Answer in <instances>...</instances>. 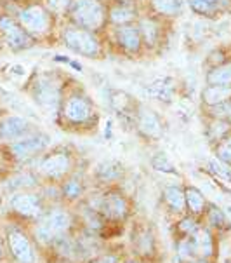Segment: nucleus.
<instances>
[{"label":"nucleus","instance_id":"nucleus-1","mask_svg":"<svg viewBox=\"0 0 231 263\" xmlns=\"http://www.w3.org/2000/svg\"><path fill=\"white\" fill-rule=\"evenodd\" d=\"M70 16L75 25L83 30H99L106 20L104 7L99 0H72Z\"/></svg>","mask_w":231,"mask_h":263},{"label":"nucleus","instance_id":"nucleus-2","mask_svg":"<svg viewBox=\"0 0 231 263\" xmlns=\"http://www.w3.org/2000/svg\"><path fill=\"white\" fill-rule=\"evenodd\" d=\"M66 47L73 52L87 58H94L99 54V42L89 30L83 28H66L63 33Z\"/></svg>","mask_w":231,"mask_h":263},{"label":"nucleus","instance_id":"nucleus-3","mask_svg":"<svg viewBox=\"0 0 231 263\" xmlns=\"http://www.w3.org/2000/svg\"><path fill=\"white\" fill-rule=\"evenodd\" d=\"M0 33L12 51H23V49L32 47L33 44L32 35L11 16H0Z\"/></svg>","mask_w":231,"mask_h":263},{"label":"nucleus","instance_id":"nucleus-4","mask_svg":"<svg viewBox=\"0 0 231 263\" xmlns=\"http://www.w3.org/2000/svg\"><path fill=\"white\" fill-rule=\"evenodd\" d=\"M19 20V25L28 32L30 35H42L49 30V25H51V20H49L47 11L42 6H28L25 7L23 11L17 16Z\"/></svg>","mask_w":231,"mask_h":263},{"label":"nucleus","instance_id":"nucleus-5","mask_svg":"<svg viewBox=\"0 0 231 263\" xmlns=\"http://www.w3.org/2000/svg\"><path fill=\"white\" fill-rule=\"evenodd\" d=\"M47 145H49V138L46 135L25 136L11 145V154L17 160H26L33 157L35 154H38V152H42Z\"/></svg>","mask_w":231,"mask_h":263},{"label":"nucleus","instance_id":"nucleus-6","mask_svg":"<svg viewBox=\"0 0 231 263\" xmlns=\"http://www.w3.org/2000/svg\"><path fill=\"white\" fill-rule=\"evenodd\" d=\"M33 100L44 108H54L59 101V86L49 79H38L32 89Z\"/></svg>","mask_w":231,"mask_h":263},{"label":"nucleus","instance_id":"nucleus-7","mask_svg":"<svg viewBox=\"0 0 231 263\" xmlns=\"http://www.w3.org/2000/svg\"><path fill=\"white\" fill-rule=\"evenodd\" d=\"M63 114L70 122H75V124L86 122V120H89V117L92 115V105L86 96L75 95L66 100Z\"/></svg>","mask_w":231,"mask_h":263},{"label":"nucleus","instance_id":"nucleus-8","mask_svg":"<svg viewBox=\"0 0 231 263\" xmlns=\"http://www.w3.org/2000/svg\"><path fill=\"white\" fill-rule=\"evenodd\" d=\"M9 248L12 256L19 263H35V253L28 237L19 230L9 232Z\"/></svg>","mask_w":231,"mask_h":263},{"label":"nucleus","instance_id":"nucleus-9","mask_svg":"<svg viewBox=\"0 0 231 263\" xmlns=\"http://www.w3.org/2000/svg\"><path fill=\"white\" fill-rule=\"evenodd\" d=\"M30 133V122L23 117L11 115L0 122V138L2 140H19Z\"/></svg>","mask_w":231,"mask_h":263},{"label":"nucleus","instance_id":"nucleus-10","mask_svg":"<svg viewBox=\"0 0 231 263\" xmlns=\"http://www.w3.org/2000/svg\"><path fill=\"white\" fill-rule=\"evenodd\" d=\"M70 166H72V160H70L68 154L65 152H57V154L49 155L42 160L40 164V171L49 178H59L65 173H68Z\"/></svg>","mask_w":231,"mask_h":263},{"label":"nucleus","instance_id":"nucleus-11","mask_svg":"<svg viewBox=\"0 0 231 263\" xmlns=\"http://www.w3.org/2000/svg\"><path fill=\"white\" fill-rule=\"evenodd\" d=\"M11 208L23 216H38L42 211V204L33 194H16L11 199Z\"/></svg>","mask_w":231,"mask_h":263},{"label":"nucleus","instance_id":"nucleus-12","mask_svg":"<svg viewBox=\"0 0 231 263\" xmlns=\"http://www.w3.org/2000/svg\"><path fill=\"white\" fill-rule=\"evenodd\" d=\"M99 209L110 218H122L127 213V202L120 194H106L99 200Z\"/></svg>","mask_w":231,"mask_h":263},{"label":"nucleus","instance_id":"nucleus-13","mask_svg":"<svg viewBox=\"0 0 231 263\" xmlns=\"http://www.w3.org/2000/svg\"><path fill=\"white\" fill-rule=\"evenodd\" d=\"M231 98V86L228 84H208V86L202 91L203 103L208 106H217L229 101Z\"/></svg>","mask_w":231,"mask_h":263},{"label":"nucleus","instance_id":"nucleus-14","mask_svg":"<svg viewBox=\"0 0 231 263\" xmlns=\"http://www.w3.org/2000/svg\"><path fill=\"white\" fill-rule=\"evenodd\" d=\"M137 126L146 136L158 138L162 135V124H160L158 115L150 108H141L137 115Z\"/></svg>","mask_w":231,"mask_h":263},{"label":"nucleus","instance_id":"nucleus-15","mask_svg":"<svg viewBox=\"0 0 231 263\" xmlns=\"http://www.w3.org/2000/svg\"><path fill=\"white\" fill-rule=\"evenodd\" d=\"M70 223H72V220H70L68 213L63 211V209H54V211L49 213L42 225L56 237V235H59V234H63V232L68 230Z\"/></svg>","mask_w":231,"mask_h":263},{"label":"nucleus","instance_id":"nucleus-16","mask_svg":"<svg viewBox=\"0 0 231 263\" xmlns=\"http://www.w3.org/2000/svg\"><path fill=\"white\" fill-rule=\"evenodd\" d=\"M188 4L200 16H216L229 6L231 0H188Z\"/></svg>","mask_w":231,"mask_h":263},{"label":"nucleus","instance_id":"nucleus-17","mask_svg":"<svg viewBox=\"0 0 231 263\" xmlns=\"http://www.w3.org/2000/svg\"><path fill=\"white\" fill-rule=\"evenodd\" d=\"M117 37H118L120 46L123 49H127V51H131V52L139 51V47H141L139 28H136V26H132V25H122L117 32Z\"/></svg>","mask_w":231,"mask_h":263},{"label":"nucleus","instance_id":"nucleus-18","mask_svg":"<svg viewBox=\"0 0 231 263\" xmlns=\"http://www.w3.org/2000/svg\"><path fill=\"white\" fill-rule=\"evenodd\" d=\"M139 32H141V37L144 39V42L148 44V46H155V44L158 42L160 28L153 20H150V17H144V20L141 21Z\"/></svg>","mask_w":231,"mask_h":263},{"label":"nucleus","instance_id":"nucleus-19","mask_svg":"<svg viewBox=\"0 0 231 263\" xmlns=\"http://www.w3.org/2000/svg\"><path fill=\"white\" fill-rule=\"evenodd\" d=\"M195 244V251L202 256H211L212 255V237L207 230H200L197 232V235L193 237Z\"/></svg>","mask_w":231,"mask_h":263},{"label":"nucleus","instance_id":"nucleus-20","mask_svg":"<svg viewBox=\"0 0 231 263\" xmlns=\"http://www.w3.org/2000/svg\"><path fill=\"white\" fill-rule=\"evenodd\" d=\"M208 84H231V63H226L223 66H216L207 75Z\"/></svg>","mask_w":231,"mask_h":263},{"label":"nucleus","instance_id":"nucleus-21","mask_svg":"<svg viewBox=\"0 0 231 263\" xmlns=\"http://www.w3.org/2000/svg\"><path fill=\"white\" fill-rule=\"evenodd\" d=\"M153 7L160 14L167 16H177L181 12L179 0H153Z\"/></svg>","mask_w":231,"mask_h":263},{"label":"nucleus","instance_id":"nucleus-22","mask_svg":"<svg viewBox=\"0 0 231 263\" xmlns=\"http://www.w3.org/2000/svg\"><path fill=\"white\" fill-rule=\"evenodd\" d=\"M110 20H112L115 25H120V26L127 25L129 21L134 20V11L125 6H117L110 11Z\"/></svg>","mask_w":231,"mask_h":263},{"label":"nucleus","instance_id":"nucleus-23","mask_svg":"<svg viewBox=\"0 0 231 263\" xmlns=\"http://www.w3.org/2000/svg\"><path fill=\"white\" fill-rule=\"evenodd\" d=\"M184 199H186V206L192 209L193 213H200L203 209V195L198 189L190 186V189L184 192Z\"/></svg>","mask_w":231,"mask_h":263},{"label":"nucleus","instance_id":"nucleus-24","mask_svg":"<svg viewBox=\"0 0 231 263\" xmlns=\"http://www.w3.org/2000/svg\"><path fill=\"white\" fill-rule=\"evenodd\" d=\"M165 200L169 202V206L176 209V211H181L186 204L184 194L177 186H169V189H165Z\"/></svg>","mask_w":231,"mask_h":263},{"label":"nucleus","instance_id":"nucleus-25","mask_svg":"<svg viewBox=\"0 0 231 263\" xmlns=\"http://www.w3.org/2000/svg\"><path fill=\"white\" fill-rule=\"evenodd\" d=\"M148 92L152 95L155 100H165L169 101L172 98V84L165 82H155L148 87Z\"/></svg>","mask_w":231,"mask_h":263},{"label":"nucleus","instance_id":"nucleus-26","mask_svg":"<svg viewBox=\"0 0 231 263\" xmlns=\"http://www.w3.org/2000/svg\"><path fill=\"white\" fill-rule=\"evenodd\" d=\"M208 167H211V171L214 173L219 180L231 181V169L228 166H224V164H221L219 160H211V162H208Z\"/></svg>","mask_w":231,"mask_h":263},{"label":"nucleus","instance_id":"nucleus-27","mask_svg":"<svg viewBox=\"0 0 231 263\" xmlns=\"http://www.w3.org/2000/svg\"><path fill=\"white\" fill-rule=\"evenodd\" d=\"M217 159L226 164H231V136L224 138L221 145L217 146Z\"/></svg>","mask_w":231,"mask_h":263},{"label":"nucleus","instance_id":"nucleus-28","mask_svg":"<svg viewBox=\"0 0 231 263\" xmlns=\"http://www.w3.org/2000/svg\"><path fill=\"white\" fill-rule=\"evenodd\" d=\"M153 167H155V169H158V171L174 173V169H172V164L167 160L165 154H158L157 157L153 159Z\"/></svg>","mask_w":231,"mask_h":263},{"label":"nucleus","instance_id":"nucleus-29","mask_svg":"<svg viewBox=\"0 0 231 263\" xmlns=\"http://www.w3.org/2000/svg\"><path fill=\"white\" fill-rule=\"evenodd\" d=\"M63 190H65V195H68L70 199H75L82 194V185H80L77 180H70V181H66Z\"/></svg>","mask_w":231,"mask_h":263},{"label":"nucleus","instance_id":"nucleus-30","mask_svg":"<svg viewBox=\"0 0 231 263\" xmlns=\"http://www.w3.org/2000/svg\"><path fill=\"white\" fill-rule=\"evenodd\" d=\"M120 171H122V169L118 167V164H115V166L108 164L106 167H99V175L103 176L104 180H110V178H117L120 175Z\"/></svg>","mask_w":231,"mask_h":263},{"label":"nucleus","instance_id":"nucleus-31","mask_svg":"<svg viewBox=\"0 0 231 263\" xmlns=\"http://www.w3.org/2000/svg\"><path fill=\"white\" fill-rule=\"evenodd\" d=\"M72 0H47V6L52 9V11H65L66 7H70Z\"/></svg>","mask_w":231,"mask_h":263},{"label":"nucleus","instance_id":"nucleus-32","mask_svg":"<svg viewBox=\"0 0 231 263\" xmlns=\"http://www.w3.org/2000/svg\"><path fill=\"white\" fill-rule=\"evenodd\" d=\"M223 221H224L223 213L217 211L216 208H212V211H211V223H212V225H221Z\"/></svg>","mask_w":231,"mask_h":263},{"label":"nucleus","instance_id":"nucleus-33","mask_svg":"<svg viewBox=\"0 0 231 263\" xmlns=\"http://www.w3.org/2000/svg\"><path fill=\"white\" fill-rule=\"evenodd\" d=\"M181 227H183V230L186 232V234H190V232H193V230H195V225H193V221H192V220H184V221H183V225H181Z\"/></svg>","mask_w":231,"mask_h":263},{"label":"nucleus","instance_id":"nucleus-34","mask_svg":"<svg viewBox=\"0 0 231 263\" xmlns=\"http://www.w3.org/2000/svg\"><path fill=\"white\" fill-rule=\"evenodd\" d=\"M96 263H115V258L113 256H104L101 260H97Z\"/></svg>","mask_w":231,"mask_h":263},{"label":"nucleus","instance_id":"nucleus-35","mask_svg":"<svg viewBox=\"0 0 231 263\" xmlns=\"http://www.w3.org/2000/svg\"><path fill=\"white\" fill-rule=\"evenodd\" d=\"M228 215L231 216V208H228Z\"/></svg>","mask_w":231,"mask_h":263},{"label":"nucleus","instance_id":"nucleus-36","mask_svg":"<svg viewBox=\"0 0 231 263\" xmlns=\"http://www.w3.org/2000/svg\"><path fill=\"white\" fill-rule=\"evenodd\" d=\"M228 117H229V120H231V110H229V114H228Z\"/></svg>","mask_w":231,"mask_h":263},{"label":"nucleus","instance_id":"nucleus-37","mask_svg":"<svg viewBox=\"0 0 231 263\" xmlns=\"http://www.w3.org/2000/svg\"><path fill=\"white\" fill-rule=\"evenodd\" d=\"M195 263H207V261H195Z\"/></svg>","mask_w":231,"mask_h":263},{"label":"nucleus","instance_id":"nucleus-38","mask_svg":"<svg viewBox=\"0 0 231 263\" xmlns=\"http://www.w3.org/2000/svg\"><path fill=\"white\" fill-rule=\"evenodd\" d=\"M131 263H136V261H131Z\"/></svg>","mask_w":231,"mask_h":263},{"label":"nucleus","instance_id":"nucleus-39","mask_svg":"<svg viewBox=\"0 0 231 263\" xmlns=\"http://www.w3.org/2000/svg\"><path fill=\"white\" fill-rule=\"evenodd\" d=\"M0 251H2V248H0Z\"/></svg>","mask_w":231,"mask_h":263}]
</instances>
